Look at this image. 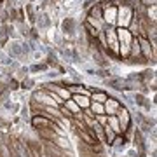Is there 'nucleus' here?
Instances as JSON below:
<instances>
[{"mask_svg":"<svg viewBox=\"0 0 157 157\" xmlns=\"http://www.w3.org/2000/svg\"><path fill=\"white\" fill-rule=\"evenodd\" d=\"M59 32H61L63 37H67V39H73V37H77V32H78V21L77 17L73 16H65L59 23Z\"/></svg>","mask_w":157,"mask_h":157,"instance_id":"1","label":"nucleus"},{"mask_svg":"<svg viewBox=\"0 0 157 157\" xmlns=\"http://www.w3.org/2000/svg\"><path fill=\"white\" fill-rule=\"evenodd\" d=\"M131 19H133V7H128V6L117 7V23H115V28H128Z\"/></svg>","mask_w":157,"mask_h":157,"instance_id":"2","label":"nucleus"},{"mask_svg":"<svg viewBox=\"0 0 157 157\" xmlns=\"http://www.w3.org/2000/svg\"><path fill=\"white\" fill-rule=\"evenodd\" d=\"M4 51L7 52V56H11L12 59H21L25 56V52H23V39H19V40L11 39L4 45Z\"/></svg>","mask_w":157,"mask_h":157,"instance_id":"3","label":"nucleus"},{"mask_svg":"<svg viewBox=\"0 0 157 157\" xmlns=\"http://www.w3.org/2000/svg\"><path fill=\"white\" fill-rule=\"evenodd\" d=\"M115 117H117V121H119V126H121V129H122V133L126 131V129L135 126V124H133V115H131L129 110L126 107H122V105H121V108L117 110Z\"/></svg>","mask_w":157,"mask_h":157,"instance_id":"4","label":"nucleus"},{"mask_svg":"<svg viewBox=\"0 0 157 157\" xmlns=\"http://www.w3.org/2000/svg\"><path fill=\"white\" fill-rule=\"evenodd\" d=\"M35 28L39 30V32H45V30L52 28V17L45 12H37V17H35Z\"/></svg>","mask_w":157,"mask_h":157,"instance_id":"5","label":"nucleus"},{"mask_svg":"<svg viewBox=\"0 0 157 157\" xmlns=\"http://www.w3.org/2000/svg\"><path fill=\"white\" fill-rule=\"evenodd\" d=\"M122 80H124V78L121 77V75H112V77L101 80V84L105 86V87H108V89H113V91L122 93Z\"/></svg>","mask_w":157,"mask_h":157,"instance_id":"6","label":"nucleus"},{"mask_svg":"<svg viewBox=\"0 0 157 157\" xmlns=\"http://www.w3.org/2000/svg\"><path fill=\"white\" fill-rule=\"evenodd\" d=\"M30 124H32V128L33 129H40V128H51L52 126V121L47 117H42V115H32L30 117Z\"/></svg>","mask_w":157,"mask_h":157,"instance_id":"7","label":"nucleus"},{"mask_svg":"<svg viewBox=\"0 0 157 157\" xmlns=\"http://www.w3.org/2000/svg\"><path fill=\"white\" fill-rule=\"evenodd\" d=\"M103 23L110 25V26H115V23H117V7L115 6L103 9Z\"/></svg>","mask_w":157,"mask_h":157,"instance_id":"8","label":"nucleus"},{"mask_svg":"<svg viewBox=\"0 0 157 157\" xmlns=\"http://www.w3.org/2000/svg\"><path fill=\"white\" fill-rule=\"evenodd\" d=\"M103 107H105V115H115L117 110L121 108V101L117 98H112V96H108L107 101L103 103Z\"/></svg>","mask_w":157,"mask_h":157,"instance_id":"9","label":"nucleus"},{"mask_svg":"<svg viewBox=\"0 0 157 157\" xmlns=\"http://www.w3.org/2000/svg\"><path fill=\"white\" fill-rule=\"evenodd\" d=\"M138 40H140V54L143 58H147V59H150V58H155V54L152 52V45L150 42L147 39H141V37H138Z\"/></svg>","mask_w":157,"mask_h":157,"instance_id":"10","label":"nucleus"},{"mask_svg":"<svg viewBox=\"0 0 157 157\" xmlns=\"http://www.w3.org/2000/svg\"><path fill=\"white\" fill-rule=\"evenodd\" d=\"M23 11H25V17L28 19V25L33 26L35 25V17H37V11H35L33 4H23Z\"/></svg>","mask_w":157,"mask_h":157,"instance_id":"11","label":"nucleus"},{"mask_svg":"<svg viewBox=\"0 0 157 157\" xmlns=\"http://www.w3.org/2000/svg\"><path fill=\"white\" fill-rule=\"evenodd\" d=\"M52 143L58 147V148H61V150H73L72 143H70V140H68V136H56L54 140H52Z\"/></svg>","mask_w":157,"mask_h":157,"instance_id":"12","label":"nucleus"},{"mask_svg":"<svg viewBox=\"0 0 157 157\" xmlns=\"http://www.w3.org/2000/svg\"><path fill=\"white\" fill-rule=\"evenodd\" d=\"M72 100L77 103V107L80 108V110H87V108H89V105H91L89 96H84V94H73Z\"/></svg>","mask_w":157,"mask_h":157,"instance_id":"13","label":"nucleus"},{"mask_svg":"<svg viewBox=\"0 0 157 157\" xmlns=\"http://www.w3.org/2000/svg\"><path fill=\"white\" fill-rule=\"evenodd\" d=\"M28 70H30V75H39V73H44V72H47L49 70V65L45 61H40V63H32L28 67Z\"/></svg>","mask_w":157,"mask_h":157,"instance_id":"14","label":"nucleus"},{"mask_svg":"<svg viewBox=\"0 0 157 157\" xmlns=\"http://www.w3.org/2000/svg\"><path fill=\"white\" fill-rule=\"evenodd\" d=\"M30 28H32V26H30L26 21H25V23H14V30L21 35V39H26V37H28Z\"/></svg>","mask_w":157,"mask_h":157,"instance_id":"15","label":"nucleus"},{"mask_svg":"<svg viewBox=\"0 0 157 157\" xmlns=\"http://www.w3.org/2000/svg\"><path fill=\"white\" fill-rule=\"evenodd\" d=\"M107 98H108L107 91H103V89L94 91V93H91V96H89V100L91 101H96V103H105V101H107Z\"/></svg>","mask_w":157,"mask_h":157,"instance_id":"16","label":"nucleus"},{"mask_svg":"<svg viewBox=\"0 0 157 157\" xmlns=\"http://www.w3.org/2000/svg\"><path fill=\"white\" fill-rule=\"evenodd\" d=\"M107 126L112 129L115 135H122V129H121V126H119V121H117V117H115V115H108Z\"/></svg>","mask_w":157,"mask_h":157,"instance_id":"17","label":"nucleus"},{"mask_svg":"<svg viewBox=\"0 0 157 157\" xmlns=\"http://www.w3.org/2000/svg\"><path fill=\"white\" fill-rule=\"evenodd\" d=\"M35 84H37V80L30 75V77H26L25 80L19 82V89H21V91H32L35 87Z\"/></svg>","mask_w":157,"mask_h":157,"instance_id":"18","label":"nucleus"},{"mask_svg":"<svg viewBox=\"0 0 157 157\" xmlns=\"http://www.w3.org/2000/svg\"><path fill=\"white\" fill-rule=\"evenodd\" d=\"M141 75V82L147 84V82H150V80H155V68H147L143 72H140Z\"/></svg>","mask_w":157,"mask_h":157,"instance_id":"19","label":"nucleus"},{"mask_svg":"<svg viewBox=\"0 0 157 157\" xmlns=\"http://www.w3.org/2000/svg\"><path fill=\"white\" fill-rule=\"evenodd\" d=\"M26 77H30V70H28V67H25V65H21V67L17 68L16 72H14V78L16 80H25Z\"/></svg>","mask_w":157,"mask_h":157,"instance_id":"20","label":"nucleus"},{"mask_svg":"<svg viewBox=\"0 0 157 157\" xmlns=\"http://www.w3.org/2000/svg\"><path fill=\"white\" fill-rule=\"evenodd\" d=\"M89 110L94 113V115H105V107H103V103H96V101H91Z\"/></svg>","mask_w":157,"mask_h":157,"instance_id":"21","label":"nucleus"},{"mask_svg":"<svg viewBox=\"0 0 157 157\" xmlns=\"http://www.w3.org/2000/svg\"><path fill=\"white\" fill-rule=\"evenodd\" d=\"M28 58H30V61L32 63H40V61H44L45 59V52L44 51H40V49H37V51H33Z\"/></svg>","mask_w":157,"mask_h":157,"instance_id":"22","label":"nucleus"},{"mask_svg":"<svg viewBox=\"0 0 157 157\" xmlns=\"http://www.w3.org/2000/svg\"><path fill=\"white\" fill-rule=\"evenodd\" d=\"M6 82H7V87H9V91H11V93H17V91H19V80H16L14 77L7 78Z\"/></svg>","mask_w":157,"mask_h":157,"instance_id":"23","label":"nucleus"},{"mask_svg":"<svg viewBox=\"0 0 157 157\" xmlns=\"http://www.w3.org/2000/svg\"><path fill=\"white\" fill-rule=\"evenodd\" d=\"M145 12H147V17H148L152 23H155V17H157V6L155 4H154V6H148Z\"/></svg>","mask_w":157,"mask_h":157,"instance_id":"24","label":"nucleus"},{"mask_svg":"<svg viewBox=\"0 0 157 157\" xmlns=\"http://www.w3.org/2000/svg\"><path fill=\"white\" fill-rule=\"evenodd\" d=\"M26 40H33V42H40V32L35 26H32L28 32V37H26Z\"/></svg>","mask_w":157,"mask_h":157,"instance_id":"25","label":"nucleus"},{"mask_svg":"<svg viewBox=\"0 0 157 157\" xmlns=\"http://www.w3.org/2000/svg\"><path fill=\"white\" fill-rule=\"evenodd\" d=\"M19 119H21V121H30V108H28V105H21V108H19Z\"/></svg>","mask_w":157,"mask_h":157,"instance_id":"26","label":"nucleus"},{"mask_svg":"<svg viewBox=\"0 0 157 157\" xmlns=\"http://www.w3.org/2000/svg\"><path fill=\"white\" fill-rule=\"evenodd\" d=\"M98 4V0H84L82 4H80V12H86L87 9H91L93 6Z\"/></svg>","mask_w":157,"mask_h":157,"instance_id":"27","label":"nucleus"},{"mask_svg":"<svg viewBox=\"0 0 157 157\" xmlns=\"http://www.w3.org/2000/svg\"><path fill=\"white\" fill-rule=\"evenodd\" d=\"M98 6H100L101 9H107V7L115 6V0H98Z\"/></svg>","mask_w":157,"mask_h":157,"instance_id":"28","label":"nucleus"},{"mask_svg":"<svg viewBox=\"0 0 157 157\" xmlns=\"http://www.w3.org/2000/svg\"><path fill=\"white\" fill-rule=\"evenodd\" d=\"M94 121L98 124H101V126H105L107 121H108V115H94Z\"/></svg>","mask_w":157,"mask_h":157,"instance_id":"29","label":"nucleus"},{"mask_svg":"<svg viewBox=\"0 0 157 157\" xmlns=\"http://www.w3.org/2000/svg\"><path fill=\"white\" fill-rule=\"evenodd\" d=\"M126 157H138V152H136V148L133 147V148H126Z\"/></svg>","mask_w":157,"mask_h":157,"instance_id":"30","label":"nucleus"},{"mask_svg":"<svg viewBox=\"0 0 157 157\" xmlns=\"http://www.w3.org/2000/svg\"><path fill=\"white\" fill-rule=\"evenodd\" d=\"M70 2H72V0H61V2H59V4H63V6L67 7V6H68V4H70Z\"/></svg>","mask_w":157,"mask_h":157,"instance_id":"31","label":"nucleus"},{"mask_svg":"<svg viewBox=\"0 0 157 157\" xmlns=\"http://www.w3.org/2000/svg\"><path fill=\"white\" fill-rule=\"evenodd\" d=\"M58 2H61V0H49V4H51V6H56Z\"/></svg>","mask_w":157,"mask_h":157,"instance_id":"32","label":"nucleus"},{"mask_svg":"<svg viewBox=\"0 0 157 157\" xmlns=\"http://www.w3.org/2000/svg\"><path fill=\"white\" fill-rule=\"evenodd\" d=\"M35 2H37V0H28V4H35Z\"/></svg>","mask_w":157,"mask_h":157,"instance_id":"33","label":"nucleus"},{"mask_svg":"<svg viewBox=\"0 0 157 157\" xmlns=\"http://www.w3.org/2000/svg\"><path fill=\"white\" fill-rule=\"evenodd\" d=\"M19 2H21V4H23V2H26V0H19Z\"/></svg>","mask_w":157,"mask_h":157,"instance_id":"34","label":"nucleus"}]
</instances>
